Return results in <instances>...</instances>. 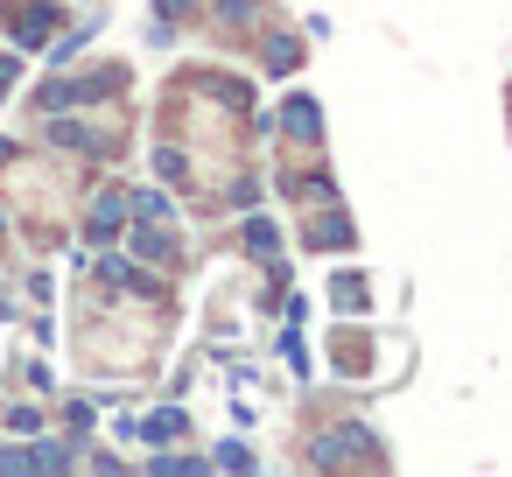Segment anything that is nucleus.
<instances>
[{
    "mask_svg": "<svg viewBox=\"0 0 512 477\" xmlns=\"http://www.w3.org/2000/svg\"><path fill=\"white\" fill-rule=\"evenodd\" d=\"M288 127H295V134H316V113H309V99H295V113H288Z\"/></svg>",
    "mask_w": 512,
    "mask_h": 477,
    "instance_id": "1",
    "label": "nucleus"
},
{
    "mask_svg": "<svg viewBox=\"0 0 512 477\" xmlns=\"http://www.w3.org/2000/svg\"><path fill=\"white\" fill-rule=\"evenodd\" d=\"M169 8H183V0H169Z\"/></svg>",
    "mask_w": 512,
    "mask_h": 477,
    "instance_id": "2",
    "label": "nucleus"
}]
</instances>
